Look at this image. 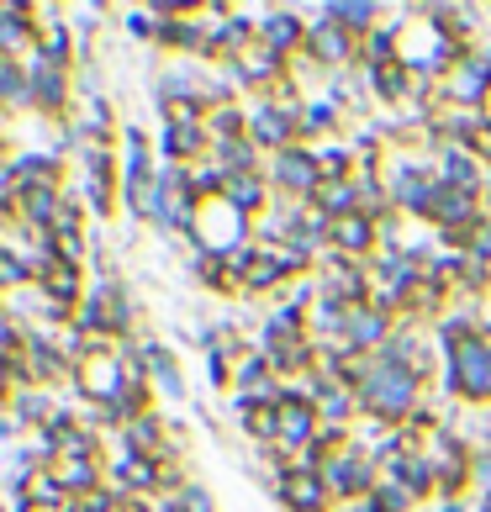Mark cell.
Wrapping results in <instances>:
<instances>
[{
	"label": "cell",
	"mask_w": 491,
	"mask_h": 512,
	"mask_svg": "<svg viewBox=\"0 0 491 512\" xmlns=\"http://www.w3.org/2000/svg\"><path fill=\"white\" fill-rule=\"evenodd\" d=\"M365 396H370L375 412H402V407H412V375L396 370V365H381V370L370 375Z\"/></svg>",
	"instance_id": "cell-1"
},
{
	"label": "cell",
	"mask_w": 491,
	"mask_h": 512,
	"mask_svg": "<svg viewBox=\"0 0 491 512\" xmlns=\"http://www.w3.org/2000/svg\"><path fill=\"white\" fill-rule=\"evenodd\" d=\"M460 386H465L470 396H486V391H491V354H486L481 344H465V349H460Z\"/></svg>",
	"instance_id": "cell-2"
},
{
	"label": "cell",
	"mask_w": 491,
	"mask_h": 512,
	"mask_svg": "<svg viewBox=\"0 0 491 512\" xmlns=\"http://www.w3.org/2000/svg\"><path fill=\"white\" fill-rule=\"evenodd\" d=\"M280 180H286V185H312L317 180V164L312 159H286V164H280Z\"/></svg>",
	"instance_id": "cell-3"
},
{
	"label": "cell",
	"mask_w": 491,
	"mask_h": 512,
	"mask_svg": "<svg viewBox=\"0 0 491 512\" xmlns=\"http://www.w3.org/2000/svg\"><path fill=\"white\" fill-rule=\"evenodd\" d=\"M433 212H439L444 222H460V217H470V201L460 191H444V201H433Z\"/></svg>",
	"instance_id": "cell-4"
},
{
	"label": "cell",
	"mask_w": 491,
	"mask_h": 512,
	"mask_svg": "<svg viewBox=\"0 0 491 512\" xmlns=\"http://www.w3.org/2000/svg\"><path fill=\"white\" fill-rule=\"evenodd\" d=\"M286 497H291L296 507H317V486H312V481H291Z\"/></svg>",
	"instance_id": "cell-5"
},
{
	"label": "cell",
	"mask_w": 491,
	"mask_h": 512,
	"mask_svg": "<svg viewBox=\"0 0 491 512\" xmlns=\"http://www.w3.org/2000/svg\"><path fill=\"white\" fill-rule=\"evenodd\" d=\"M344 243H349V249H365V243H370V227H365L360 217H349V222H344Z\"/></svg>",
	"instance_id": "cell-6"
},
{
	"label": "cell",
	"mask_w": 491,
	"mask_h": 512,
	"mask_svg": "<svg viewBox=\"0 0 491 512\" xmlns=\"http://www.w3.org/2000/svg\"><path fill=\"white\" fill-rule=\"evenodd\" d=\"M317 48H323L328 59H333V53H344V37H333V32H317Z\"/></svg>",
	"instance_id": "cell-7"
},
{
	"label": "cell",
	"mask_w": 491,
	"mask_h": 512,
	"mask_svg": "<svg viewBox=\"0 0 491 512\" xmlns=\"http://www.w3.org/2000/svg\"><path fill=\"white\" fill-rule=\"evenodd\" d=\"M270 43L286 48V43H291V22H270Z\"/></svg>",
	"instance_id": "cell-8"
}]
</instances>
